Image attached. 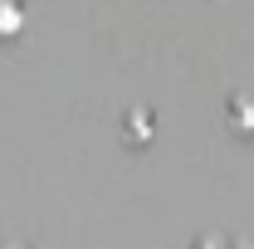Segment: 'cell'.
<instances>
[{
    "instance_id": "obj_1",
    "label": "cell",
    "mask_w": 254,
    "mask_h": 249,
    "mask_svg": "<svg viewBox=\"0 0 254 249\" xmlns=\"http://www.w3.org/2000/svg\"><path fill=\"white\" fill-rule=\"evenodd\" d=\"M25 30V5L20 0H0V39H15Z\"/></svg>"
}]
</instances>
